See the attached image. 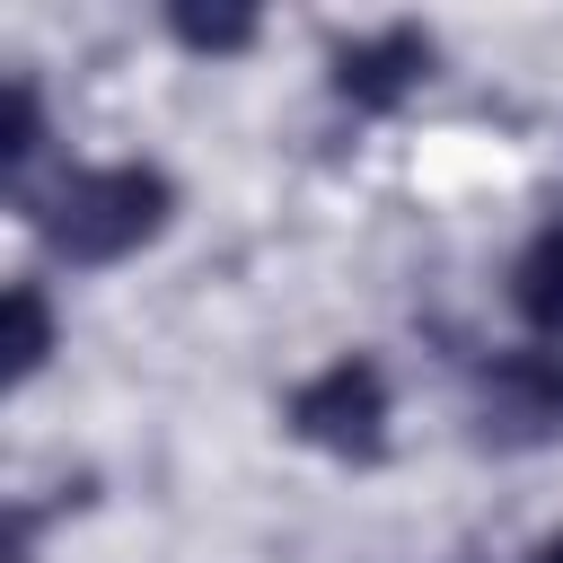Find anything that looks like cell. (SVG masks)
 Masks as SVG:
<instances>
[{
  "label": "cell",
  "mask_w": 563,
  "mask_h": 563,
  "mask_svg": "<svg viewBox=\"0 0 563 563\" xmlns=\"http://www.w3.org/2000/svg\"><path fill=\"white\" fill-rule=\"evenodd\" d=\"M26 229L70 273L132 264L141 246H158L176 229V176L150 158H70L53 185L26 194Z\"/></svg>",
  "instance_id": "cell-1"
},
{
  "label": "cell",
  "mask_w": 563,
  "mask_h": 563,
  "mask_svg": "<svg viewBox=\"0 0 563 563\" xmlns=\"http://www.w3.org/2000/svg\"><path fill=\"white\" fill-rule=\"evenodd\" d=\"M510 308H519L528 343H563V211L510 255Z\"/></svg>",
  "instance_id": "cell-5"
},
{
  "label": "cell",
  "mask_w": 563,
  "mask_h": 563,
  "mask_svg": "<svg viewBox=\"0 0 563 563\" xmlns=\"http://www.w3.org/2000/svg\"><path fill=\"white\" fill-rule=\"evenodd\" d=\"M35 158H44V97H35V79L18 70V79H9V132H0V167H9V185H26Z\"/></svg>",
  "instance_id": "cell-8"
},
{
  "label": "cell",
  "mask_w": 563,
  "mask_h": 563,
  "mask_svg": "<svg viewBox=\"0 0 563 563\" xmlns=\"http://www.w3.org/2000/svg\"><path fill=\"white\" fill-rule=\"evenodd\" d=\"M528 563H563V528H554V537H545V545H537Z\"/></svg>",
  "instance_id": "cell-9"
},
{
  "label": "cell",
  "mask_w": 563,
  "mask_h": 563,
  "mask_svg": "<svg viewBox=\"0 0 563 563\" xmlns=\"http://www.w3.org/2000/svg\"><path fill=\"white\" fill-rule=\"evenodd\" d=\"M387 422H396V387L378 352H334L325 369H308L282 396V431L334 466H378L387 457Z\"/></svg>",
  "instance_id": "cell-2"
},
{
  "label": "cell",
  "mask_w": 563,
  "mask_h": 563,
  "mask_svg": "<svg viewBox=\"0 0 563 563\" xmlns=\"http://www.w3.org/2000/svg\"><path fill=\"white\" fill-rule=\"evenodd\" d=\"M466 422H475V449H493V457L554 449L563 440V343H510V352L475 361Z\"/></svg>",
  "instance_id": "cell-3"
},
{
  "label": "cell",
  "mask_w": 563,
  "mask_h": 563,
  "mask_svg": "<svg viewBox=\"0 0 563 563\" xmlns=\"http://www.w3.org/2000/svg\"><path fill=\"white\" fill-rule=\"evenodd\" d=\"M167 35L202 62H229V53L255 44V9H167Z\"/></svg>",
  "instance_id": "cell-7"
},
{
  "label": "cell",
  "mask_w": 563,
  "mask_h": 563,
  "mask_svg": "<svg viewBox=\"0 0 563 563\" xmlns=\"http://www.w3.org/2000/svg\"><path fill=\"white\" fill-rule=\"evenodd\" d=\"M53 343H62V325H53L44 282H9V387H35Z\"/></svg>",
  "instance_id": "cell-6"
},
{
  "label": "cell",
  "mask_w": 563,
  "mask_h": 563,
  "mask_svg": "<svg viewBox=\"0 0 563 563\" xmlns=\"http://www.w3.org/2000/svg\"><path fill=\"white\" fill-rule=\"evenodd\" d=\"M431 62H440V44H431V26H413V18H396V26H369V35H352V44H334V97L352 106V114H396L422 79H431Z\"/></svg>",
  "instance_id": "cell-4"
}]
</instances>
